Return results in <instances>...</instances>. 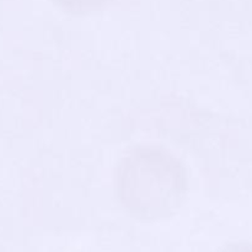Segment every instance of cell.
<instances>
[{"mask_svg":"<svg viewBox=\"0 0 252 252\" xmlns=\"http://www.w3.org/2000/svg\"><path fill=\"white\" fill-rule=\"evenodd\" d=\"M187 189L184 164L162 147H134L116 169V197L128 213L139 219L172 216L184 203Z\"/></svg>","mask_w":252,"mask_h":252,"instance_id":"1","label":"cell"},{"mask_svg":"<svg viewBox=\"0 0 252 252\" xmlns=\"http://www.w3.org/2000/svg\"><path fill=\"white\" fill-rule=\"evenodd\" d=\"M57 6L71 14H88L105 6L111 0H52Z\"/></svg>","mask_w":252,"mask_h":252,"instance_id":"2","label":"cell"},{"mask_svg":"<svg viewBox=\"0 0 252 252\" xmlns=\"http://www.w3.org/2000/svg\"><path fill=\"white\" fill-rule=\"evenodd\" d=\"M221 252H252V244L239 243L226 246Z\"/></svg>","mask_w":252,"mask_h":252,"instance_id":"3","label":"cell"}]
</instances>
